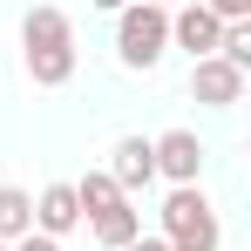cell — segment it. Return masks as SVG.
Returning a JSON list of instances; mask_svg holds the SVG:
<instances>
[{"label":"cell","mask_w":251,"mask_h":251,"mask_svg":"<svg viewBox=\"0 0 251 251\" xmlns=\"http://www.w3.org/2000/svg\"><path fill=\"white\" fill-rule=\"evenodd\" d=\"M21 68H27V82H34V88H68V82H75V68H82L75 21H68L54 0H41V7L21 14Z\"/></svg>","instance_id":"1"},{"label":"cell","mask_w":251,"mask_h":251,"mask_svg":"<svg viewBox=\"0 0 251 251\" xmlns=\"http://www.w3.org/2000/svg\"><path fill=\"white\" fill-rule=\"evenodd\" d=\"M156 217H163L156 238H163L170 251H217L224 245V217H217V204L204 197V183H176Z\"/></svg>","instance_id":"2"},{"label":"cell","mask_w":251,"mask_h":251,"mask_svg":"<svg viewBox=\"0 0 251 251\" xmlns=\"http://www.w3.org/2000/svg\"><path fill=\"white\" fill-rule=\"evenodd\" d=\"M163 54H170V14L129 0L123 14H116V61H123L129 75H156Z\"/></svg>","instance_id":"3"},{"label":"cell","mask_w":251,"mask_h":251,"mask_svg":"<svg viewBox=\"0 0 251 251\" xmlns=\"http://www.w3.org/2000/svg\"><path fill=\"white\" fill-rule=\"evenodd\" d=\"M150 156H156V176L176 190V183H204L210 150L197 143V129H163V136H150Z\"/></svg>","instance_id":"4"},{"label":"cell","mask_w":251,"mask_h":251,"mask_svg":"<svg viewBox=\"0 0 251 251\" xmlns=\"http://www.w3.org/2000/svg\"><path fill=\"white\" fill-rule=\"evenodd\" d=\"M190 102H204V109H238V102H245V68H231L224 54L190 61Z\"/></svg>","instance_id":"5"},{"label":"cell","mask_w":251,"mask_h":251,"mask_svg":"<svg viewBox=\"0 0 251 251\" xmlns=\"http://www.w3.org/2000/svg\"><path fill=\"white\" fill-rule=\"evenodd\" d=\"M217 34H224V21H217L210 7H197V0H176V7H170V48H183L190 61L217 54Z\"/></svg>","instance_id":"6"},{"label":"cell","mask_w":251,"mask_h":251,"mask_svg":"<svg viewBox=\"0 0 251 251\" xmlns=\"http://www.w3.org/2000/svg\"><path fill=\"white\" fill-rule=\"evenodd\" d=\"M109 176H116V190H123V197L150 190V183H156V156H150V136H123V143L109 150Z\"/></svg>","instance_id":"7"},{"label":"cell","mask_w":251,"mask_h":251,"mask_svg":"<svg viewBox=\"0 0 251 251\" xmlns=\"http://www.w3.org/2000/svg\"><path fill=\"white\" fill-rule=\"evenodd\" d=\"M75 224H82V204H75V183H48L41 197H34V231L61 245V238H68Z\"/></svg>","instance_id":"8"},{"label":"cell","mask_w":251,"mask_h":251,"mask_svg":"<svg viewBox=\"0 0 251 251\" xmlns=\"http://www.w3.org/2000/svg\"><path fill=\"white\" fill-rule=\"evenodd\" d=\"M88 231H95V245L102 251H123V245H136V238H143V210L129 204H116V210H102V217H88Z\"/></svg>","instance_id":"9"},{"label":"cell","mask_w":251,"mask_h":251,"mask_svg":"<svg viewBox=\"0 0 251 251\" xmlns=\"http://www.w3.org/2000/svg\"><path fill=\"white\" fill-rule=\"evenodd\" d=\"M27 231H34V197L21 183H0V245L27 238Z\"/></svg>","instance_id":"10"},{"label":"cell","mask_w":251,"mask_h":251,"mask_svg":"<svg viewBox=\"0 0 251 251\" xmlns=\"http://www.w3.org/2000/svg\"><path fill=\"white\" fill-rule=\"evenodd\" d=\"M75 204H82V217H102V210L123 204V190H116V176H109V170H88L82 183H75Z\"/></svg>","instance_id":"11"},{"label":"cell","mask_w":251,"mask_h":251,"mask_svg":"<svg viewBox=\"0 0 251 251\" xmlns=\"http://www.w3.org/2000/svg\"><path fill=\"white\" fill-rule=\"evenodd\" d=\"M217 54H224L231 68H251V21H224V34H217Z\"/></svg>","instance_id":"12"},{"label":"cell","mask_w":251,"mask_h":251,"mask_svg":"<svg viewBox=\"0 0 251 251\" xmlns=\"http://www.w3.org/2000/svg\"><path fill=\"white\" fill-rule=\"evenodd\" d=\"M197 7H210L217 21H251V0H197Z\"/></svg>","instance_id":"13"},{"label":"cell","mask_w":251,"mask_h":251,"mask_svg":"<svg viewBox=\"0 0 251 251\" xmlns=\"http://www.w3.org/2000/svg\"><path fill=\"white\" fill-rule=\"evenodd\" d=\"M7 251H61V245H54V238H41V231H27V238H14Z\"/></svg>","instance_id":"14"},{"label":"cell","mask_w":251,"mask_h":251,"mask_svg":"<svg viewBox=\"0 0 251 251\" xmlns=\"http://www.w3.org/2000/svg\"><path fill=\"white\" fill-rule=\"evenodd\" d=\"M123 251H170L163 238H136V245H123Z\"/></svg>","instance_id":"15"},{"label":"cell","mask_w":251,"mask_h":251,"mask_svg":"<svg viewBox=\"0 0 251 251\" xmlns=\"http://www.w3.org/2000/svg\"><path fill=\"white\" fill-rule=\"evenodd\" d=\"M88 7H102V14H123V7H129V0H88Z\"/></svg>","instance_id":"16"},{"label":"cell","mask_w":251,"mask_h":251,"mask_svg":"<svg viewBox=\"0 0 251 251\" xmlns=\"http://www.w3.org/2000/svg\"><path fill=\"white\" fill-rule=\"evenodd\" d=\"M143 7H163V14H170V7H176V0H143Z\"/></svg>","instance_id":"17"},{"label":"cell","mask_w":251,"mask_h":251,"mask_svg":"<svg viewBox=\"0 0 251 251\" xmlns=\"http://www.w3.org/2000/svg\"><path fill=\"white\" fill-rule=\"evenodd\" d=\"M0 251H7V245H0Z\"/></svg>","instance_id":"18"}]
</instances>
